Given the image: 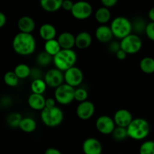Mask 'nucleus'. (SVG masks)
Segmentation results:
<instances>
[{"label":"nucleus","instance_id":"f257e3e1","mask_svg":"<svg viewBox=\"0 0 154 154\" xmlns=\"http://www.w3.org/2000/svg\"><path fill=\"white\" fill-rule=\"evenodd\" d=\"M12 48L18 55L24 57L29 56L35 51V38L32 34L20 32L14 37L12 41Z\"/></svg>","mask_w":154,"mask_h":154},{"label":"nucleus","instance_id":"f03ea898","mask_svg":"<svg viewBox=\"0 0 154 154\" xmlns=\"http://www.w3.org/2000/svg\"><path fill=\"white\" fill-rule=\"evenodd\" d=\"M129 138L135 141H141L148 136L150 132L149 122L144 118L133 119L127 128Z\"/></svg>","mask_w":154,"mask_h":154},{"label":"nucleus","instance_id":"7ed1b4c3","mask_svg":"<svg viewBox=\"0 0 154 154\" xmlns=\"http://www.w3.org/2000/svg\"><path fill=\"white\" fill-rule=\"evenodd\" d=\"M77 60V54L74 50L62 49L57 55L54 56L53 62L57 69L65 72L75 66Z\"/></svg>","mask_w":154,"mask_h":154},{"label":"nucleus","instance_id":"20e7f679","mask_svg":"<svg viewBox=\"0 0 154 154\" xmlns=\"http://www.w3.org/2000/svg\"><path fill=\"white\" fill-rule=\"evenodd\" d=\"M110 27L114 37L121 40L132 34V23L126 17L119 16L115 17L111 22Z\"/></svg>","mask_w":154,"mask_h":154},{"label":"nucleus","instance_id":"39448f33","mask_svg":"<svg viewBox=\"0 0 154 154\" xmlns=\"http://www.w3.org/2000/svg\"><path fill=\"white\" fill-rule=\"evenodd\" d=\"M41 119L44 124L48 127H57L64 120L63 111L59 107L45 108L41 111Z\"/></svg>","mask_w":154,"mask_h":154},{"label":"nucleus","instance_id":"423d86ee","mask_svg":"<svg viewBox=\"0 0 154 154\" xmlns=\"http://www.w3.org/2000/svg\"><path fill=\"white\" fill-rule=\"evenodd\" d=\"M75 89L67 84H63L56 88L54 92V98L56 102L60 105H66L72 103L75 100Z\"/></svg>","mask_w":154,"mask_h":154},{"label":"nucleus","instance_id":"0eeeda50","mask_svg":"<svg viewBox=\"0 0 154 154\" xmlns=\"http://www.w3.org/2000/svg\"><path fill=\"white\" fill-rule=\"evenodd\" d=\"M142 48V41L136 34H130L120 42V48L127 54H135Z\"/></svg>","mask_w":154,"mask_h":154},{"label":"nucleus","instance_id":"6e6552de","mask_svg":"<svg viewBox=\"0 0 154 154\" xmlns=\"http://www.w3.org/2000/svg\"><path fill=\"white\" fill-rule=\"evenodd\" d=\"M93 12V6L90 3L84 1H79L75 2L71 13L77 20H84L90 17Z\"/></svg>","mask_w":154,"mask_h":154},{"label":"nucleus","instance_id":"1a4fd4ad","mask_svg":"<svg viewBox=\"0 0 154 154\" xmlns=\"http://www.w3.org/2000/svg\"><path fill=\"white\" fill-rule=\"evenodd\" d=\"M44 80L47 86L52 88H57L63 84V81H65L64 73L57 68L51 69L45 74Z\"/></svg>","mask_w":154,"mask_h":154},{"label":"nucleus","instance_id":"9d476101","mask_svg":"<svg viewBox=\"0 0 154 154\" xmlns=\"http://www.w3.org/2000/svg\"><path fill=\"white\" fill-rule=\"evenodd\" d=\"M65 82L72 87H78L84 81V73L81 69L74 66L64 72Z\"/></svg>","mask_w":154,"mask_h":154},{"label":"nucleus","instance_id":"9b49d317","mask_svg":"<svg viewBox=\"0 0 154 154\" xmlns=\"http://www.w3.org/2000/svg\"><path fill=\"white\" fill-rule=\"evenodd\" d=\"M97 130L102 135H112L116 128L114 119L107 115H102L98 117L96 122Z\"/></svg>","mask_w":154,"mask_h":154},{"label":"nucleus","instance_id":"f8f14e48","mask_svg":"<svg viewBox=\"0 0 154 154\" xmlns=\"http://www.w3.org/2000/svg\"><path fill=\"white\" fill-rule=\"evenodd\" d=\"M95 105L90 101H85L79 103L76 108V114L81 120H87L95 114Z\"/></svg>","mask_w":154,"mask_h":154},{"label":"nucleus","instance_id":"ddd939ff","mask_svg":"<svg viewBox=\"0 0 154 154\" xmlns=\"http://www.w3.org/2000/svg\"><path fill=\"white\" fill-rule=\"evenodd\" d=\"M114 120L116 126L123 128H127L133 120L132 114L128 110L121 108L117 110L114 115Z\"/></svg>","mask_w":154,"mask_h":154},{"label":"nucleus","instance_id":"4468645a","mask_svg":"<svg viewBox=\"0 0 154 154\" xmlns=\"http://www.w3.org/2000/svg\"><path fill=\"white\" fill-rule=\"evenodd\" d=\"M82 150L84 154H102L103 147L97 138H88L83 143Z\"/></svg>","mask_w":154,"mask_h":154},{"label":"nucleus","instance_id":"2eb2a0df","mask_svg":"<svg viewBox=\"0 0 154 154\" xmlns=\"http://www.w3.org/2000/svg\"><path fill=\"white\" fill-rule=\"evenodd\" d=\"M17 27L20 32L32 34L35 28V22L29 16H23L18 20Z\"/></svg>","mask_w":154,"mask_h":154},{"label":"nucleus","instance_id":"dca6fc26","mask_svg":"<svg viewBox=\"0 0 154 154\" xmlns=\"http://www.w3.org/2000/svg\"><path fill=\"white\" fill-rule=\"evenodd\" d=\"M96 37L99 42L102 43L110 42L114 37L111 27L107 25H100L96 29Z\"/></svg>","mask_w":154,"mask_h":154},{"label":"nucleus","instance_id":"f3484780","mask_svg":"<svg viewBox=\"0 0 154 154\" xmlns=\"http://www.w3.org/2000/svg\"><path fill=\"white\" fill-rule=\"evenodd\" d=\"M28 105L32 109L35 111H43L45 108L46 99L44 97L43 95L35 94L32 93L28 97Z\"/></svg>","mask_w":154,"mask_h":154},{"label":"nucleus","instance_id":"a211bd4d","mask_svg":"<svg viewBox=\"0 0 154 154\" xmlns=\"http://www.w3.org/2000/svg\"><path fill=\"white\" fill-rule=\"evenodd\" d=\"M62 49L71 50L75 46V36L69 32H63L57 38Z\"/></svg>","mask_w":154,"mask_h":154},{"label":"nucleus","instance_id":"6ab92c4d","mask_svg":"<svg viewBox=\"0 0 154 154\" xmlns=\"http://www.w3.org/2000/svg\"><path fill=\"white\" fill-rule=\"evenodd\" d=\"M93 42L92 35L88 32L83 31L75 36V46L80 50L88 48Z\"/></svg>","mask_w":154,"mask_h":154},{"label":"nucleus","instance_id":"aec40b11","mask_svg":"<svg viewBox=\"0 0 154 154\" xmlns=\"http://www.w3.org/2000/svg\"><path fill=\"white\" fill-rule=\"evenodd\" d=\"M39 35L45 42L55 39L57 35L56 27L51 23H44L39 28Z\"/></svg>","mask_w":154,"mask_h":154},{"label":"nucleus","instance_id":"412c9836","mask_svg":"<svg viewBox=\"0 0 154 154\" xmlns=\"http://www.w3.org/2000/svg\"><path fill=\"white\" fill-rule=\"evenodd\" d=\"M63 0H42L40 5L44 11L49 13L56 12L62 8Z\"/></svg>","mask_w":154,"mask_h":154},{"label":"nucleus","instance_id":"4be33fe9","mask_svg":"<svg viewBox=\"0 0 154 154\" xmlns=\"http://www.w3.org/2000/svg\"><path fill=\"white\" fill-rule=\"evenodd\" d=\"M95 18L96 21L102 25H105V23H108L111 18V14L110 9L105 7H101L96 10L95 13Z\"/></svg>","mask_w":154,"mask_h":154},{"label":"nucleus","instance_id":"5701e85b","mask_svg":"<svg viewBox=\"0 0 154 154\" xmlns=\"http://www.w3.org/2000/svg\"><path fill=\"white\" fill-rule=\"evenodd\" d=\"M19 128L26 133H32L37 128V123L32 117H24L21 120Z\"/></svg>","mask_w":154,"mask_h":154},{"label":"nucleus","instance_id":"b1692460","mask_svg":"<svg viewBox=\"0 0 154 154\" xmlns=\"http://www.w3.org/2000/svg\"><path fill=\"white\" fill-rule=\"evenodd\" d=\"M140 69L144 73L151 75L154 73V59L150 57H146L140 61Z\"/></svg>","mask_w":154,"mask_h":154},{"label":"nucleus","instance_id":"393cba45","mask_svg":"<svg viewBox=\"0 0 154 154\" xmlns=\"http://www.w3.org/2000/svg\"><path fill=\"white\" fill-rule=\"evenodd\" d=\"M44 48H45V52H47L48 54L52 56L53 57L57 55L62 50L57 39H53V40L45 42Z\"/></svg>","mask_w":154,"mask_h":154},{"label":"nucleus","instance_id":"a878e982","mask_svg":"<svg viewBox=\"0 0 154 154\" xmlns=\"http://www.w3.org/2000/svg\"><path fill=\"white\" fill-rule=\"evenodd\" d=\"M47 84L44 79H37L32 81L30 89L32 90V93L35 94L43 95L47 89Z\"/></svg>","mask_w":154,"mask_h":154},{"label":"nucleus","instance_id":"bb28decb","mask_svg":"<svg viewBox=\"0 0 154 154\" xmlns=\"http://www.w3.org/2000/svg\"><path fill=\"white\" fill-rule=\"evenodd\" d=\"M14 72L19 79H25V78L30 76L31 69L28 65L20 63V64H18L17 66H16Z\"/></svg>","mask_w":154,"mask_h":154},{"label":"nucleus","instance_id":"cd10ccee","mask_svg":"<svg viewBox=\"0 0 154 154\" xmlns=\"http://www.w3.org/2000/svg\"><path fill=\"white\" fill-rule=\"evenodd\" d=\"M19 78L14 71H9L4 75V82L7 86L11 87H15L19 84Z\"/></svg>","mask_w":154,"mask_h":154},{"label":"nucleus","instance_id":"c85d7f7f","mask_svg":"<svg viewBox=\"0 0 154 154\" xmlns=\"http://www.w3.org/2000/svg\"><path fill=\"white\" fill-rule=\"evenodd\" d=\"M22 120L23 117L20 113H11V114H10L7 117L8 124L9 126L12 128H19V126Z\"/></svg>","mask_w":154,"mask_h":154},{"label":"nucleus","instance_id":"c756f323","mask_svg":"<svg viewBox=\"0 0 154 154\" xmlns=\"http://www.w3.org/2000/svg\"><path fill=\"white\" fill-rule=\"evenodd\" d=\"M53 60H54V57L45 51L39 53L36 57V61H37L38 64L42 66H48L51 64Z\"/></svg>","mask_w":154,"mask_h":154},{"label":"nucleus","instance_id":"7c9ffc66","mask_svg":"<svg viewBox=\"0 0 154 154\" xmlns=\"http://www.w3.org/2000/svg\"><path fill=\"white\" fill-rule=\"evenodd\" d=\"M112 136L114 138V139L116 140V141H124L126 138H129L127 129L126 128L116 126L115 129H114V131L112 133Z\"/></svg>","mask_w":154,"mask_h":154},{"label":"nucleus","instance_id":"2f4dec72","mask_svg":"<svg viewBox=\"0 0 154 154\" xmlns=\"http://www.w3.org/2000/svg\"><path fill=\"white\" fill-rule=\"evenodd\" d=\"M132 23V29L137 33H142L145 32V29L147 26V23H146L145 21L142 19V18H136L134 20Z\"/></svg>","mask_w":154,"mask_h":154},{"label":"nucleus","instance_id":"473e14b6","mask_svg":"<svg viewBox=\"0 0 154 154\" xmlns=\"http://www.w3.org/2000/svg\"><path fill=\"white\" fill-rule=\"evenodd\" d=\"M139 154H154V141H146L143 142L140 146Z\"/></svg>","mask_w":154,"mask_h":154},{"label":"nucleus","instance_id":"72a5a7b5","mask_svg":"<svg viewBox=\"0 0 154 154\" xmlns=\"http://www.w3.org/2000/svg\"><path fill=\"white\" fill-rule=\"evenodd\" d=\"M87 97H88V92L86 89L79 87V88L75 90V100L78 101L81 103V102L87 101Z\"/></svg>","mask_w":154,"mask_h":154},{"label":"nucleus","instance_id":"f704fd0d","mask_svg":"<svg viewBox=\"0 0 154 154\" xmlns=\"http://www.w3.org/2000/svg\"><path fill=\"white\" fill-rule=\"evenodd\" d=\"M145 34L150 40L154 42V22H150L147 23L145 29Z\"/></svg>","mask_w":154,"mask_h":154},{"label":"nucleus","instance_id":"c9c22d12","mask_svg":"<svg viewBox=\"0 0 154 154\" xmlns=\"http://www.w3.org/2000/svg\"><path fill=\"white\" fill-rule=\"evenodd\" d=\"M42 76H43V74L40 69H37V68L31 69V74H30L29 77H31L32 81L37 79H42Z\"/></svg>","mask_w":154,"mask_h":154},{"label":"nucleus","instance_id":"e433bc0d","mask_svg":"<svg viewBox=\"0 0 154 154\" xmlns=\"http://www.w3.org/2000/svg\"><path fill=\"white\" fill-rule=\"evenodd\" d=\"M101 3L102 4L103 7L109 9L111 8L114 7L117 4V0H102Z\"/></svg>","mask_w":154,"mask_h":154},{"label":"nucleus","instance_id":"4c0bfd02","mask_svg":"<svg viewBox=\"0 0 154 154\" xmlns=\"http://www.w3.org/2000/svg\"><path fill=\"white\" fill-rule=\"evenodd\" d=\"M120 48V43L117 42H112L109 45V50L111 52L114 53V54H117V52H118Z\"/></svg>","mask_w":154,"mask_h":154},{"label":"nucleus","instance_id":"58836bf2","mask_svg":"<svg viewBox=\"0 0 154 154\" xmlns=\"http://www.w3.org/2000/svg\"><path fill=\"white\" fill-rule=\"evenodd\" d=\"M74 4L75 3L70 0H63V3H62V8H63L66 11H72V8H73Z\"/></svg>","mask_w":154,"mask_h":154},{"label":"nucleus","instance_id":"ea45409f","mask_svg":"<svg viewBox=\"0 0 154 154\" xmlns=\"http://www.w3.org/2000/svg\"><path fill=\"white\" fill-rule=\"evenodd\" d=\"M56 106V100L53 98H48L46 99V104L45 108H54Z\"/></svg>","mask_w":154,"mask_h":154},{"label":"nucleus","instance_id":"a19ab883","mask_svg":"<svg viewBox=\"0 0 154 154\" xmlns=\"http://www.w3.org/2000/svg\"><path fill=\"white\" fill-rule=\"evenodd\" d=\"M115 55L117 58L120 60H124L126 58V57H127V54L122 49H120L118 52H117Z\"/></svg>","mask_w":154,"mask_h":154},{"label":"nucleus","instance_id":"79ce46f5","mask_svg":"<svg viewBox=\"0 0 154 154\" xmlns=\"http://www.w3.org/2000/svg\"><path fill=\"white\" fill-rule=\"evenodd\" d=\"M45 154H63L60 150L58 149L54 148V147H49L45 150Z\"/></svg>","mask_w":154,"mask_h":154},{"label":"nucleus","instance_id":"37998d69","mask_svg":"<svg viewBox=\"0 0 154 154\" xmlns=\"http://www.w3.org/2000/svg\"><path fill=\"white\" fill-rule=\"evenodd\" d=\"M7 23V17L6 15L2 12H0V27H3Z\"/></svg>","mask_w":154,"mask_h":154},{"label":"nucleus","instance_id":"c03bdc74","mask_svg":"<svg viewBox=\"0 0 154 154\" xmlns=\"http://www.w3.org/2000/svg\"><path fill=\"white\" fill-rule=\"evenodd\" d=\"M11 99L8 97H5L2 99V105H5V106H8L11 104Z\"/></svg>","mask_w":154,"mask_h":154},{"label":"nucleus","instance_id":"a18cd8bd","mask_svg":"<svg viewBox=\"0 0 154 154\" xmlns=\"http://www.w3.org/2000/svg\"><path fill=\"white\" fill-rule=\"evenodd\" d=\"M148 17L151 20V22H154V7L150 8L148 12Z\"/></svg>","mask_w":154,"mask_h":154},{"label":"nucleus","instance_id":"49530a36","mask_svg":"<svg viewBox=\"0 0 154 154\" xmlns=\"http://www.w3.org/2000/svg\"><path fill=\"white\" fill-rule=\"evenodd\" d=\"M153 141H154V140H153Z\"/></svg>","mask_w":154,"mask_h":154}]
</instances>
